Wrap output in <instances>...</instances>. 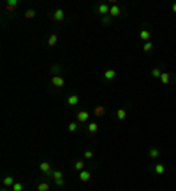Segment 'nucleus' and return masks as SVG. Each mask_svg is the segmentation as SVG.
<instances>
[{
  "label": "nucleus",
  "mask_w": 176,
  "mask_h": 191,
  "mask_svg": "<svg viewBox=\"0 0 176 191\" xmlns=\"http://www.w3.org/2000/svg\"><path fill=\"white\" fill-rule=\"evenodd\" d=\"M109 11H111L109 4H99V6L95 7V12H97V14H102V16H109Z\"/></svg>",
  "instance_id": "f257e3e1"
},
{
  "label": "nucleus",
  "mask_w": 176,
  "mask_h": 191,
  "mask_svg": "<svg viewBox=\"0 0 176 191\" xmlns=\"http://www.w3.org/2000/svg\"><path fill=\"white\" fill-rule=\"evenodd\" d=\"M51 18H53V21L62 23L64 19H65V12H64V9H55L53 14H51Z\"/></svg>",
  "instance_id": "f03ea898"
},
{
  "label": "nucleus",
  "mask_w": 176,
  "mask_h": 191,
  "mask_svg": "<svg viewBox=\"0 0 176 191\" xmlns=\"http://www.w3.org/2000/svg\"><path fill=\"white\" fill-rule=\"evenodd\" d=\"M39 170H41V172H42L44 175H48V177H51V175H53L51 165L48 163V161H42V163H39Z\"/></svg>",
  "instance_id": "7ed1b4c3"
},
{
  "label": "nucleus",
  "mask_w": 176,
  "mask_h": 191,
  "mask_svg": "<svg viewBox=\"0 0 176 191\" xmlns=\"http://www.w3.org/2000/svg\"><path fill=\"white\" fill-rule=\"evenodd\" d=\"M67 105H71V107H76V105H79V95H76V93L69 95V97H67Z\"/></svg>",
  "instance_id": "20e7f679"
},
{
  "label": "nucleus",
  "mask_w": 176,
  "mask_h": 191,
  "mask_svg": "<svg viewBox=\"0 0 176 191\" xmlns=\"http://www.w3.org/2000/svg\"><path fill=\"white\" fill-rule=\"evenodd\" d=\"M51 84H53L55 88H62L64 84H65V79H64L62 76H53L51 77Z\"/></svg>",
  "instance_id": "39448f33"
},
{
  "label": "nucleus",
  "mask_w": 176,
  "mask_h": 191,
  "mask_svg": "<svg viewBox=\"0 0 176 191\" xmlns=\"http://www.w3.org/2000/svg\"><path fill=\"white\" fill-rule=\"evenodd\" d=\"M139 39H141V40H144V42H152V32H150V30H146V28H144V30H141V32H139Z\"/></svg>",
  "instance_id": "423d86ee"
},
{
  "label": "nucleus",
  "mask_w": 176,
  "mask_h": 191,
  "mask_svg": "<svg viewBox=\"0 0 176 191\" xmlns=\"http://www.w3.org/2000/svg\"><path fill=\"white\" fill-rule=\"evenodd\" d=\"M76 118H77V121H79V123H86V121L90 119V114H88L86 110H79Z\"/></svg>",
  "instance_id": "0eeeda50"
},
{
  "label": "nucleus",
  "mask_w": 176,
  "mask_h": 191,
  "mask_svg": "<svg viewBox=\"0 0 176 191\" xmlns=\"http://www.w3.org/2000/svg\"><path fill=\"white\" fill-rule=\"evenodd\" d=\"M121 7H118V6H113L111 7V11H109V16L111 18H118V16H121Z\"/></svg>",
  "instance_id": "6e6552de"
},
{
  "label": "nucleus",
  "mask_w": 176,
  "mask_h": 191,
  "mask_svg": "<svg viewBox=\"0 0 176 191\" xmlns=\"http://www.w3.org/2000/svg\"><path fill=\"white\" fill-rule=\"evenodd\" d=\"M159 156H160V151L157 147H150L148 149V158L150 160H157Z\"/></svg>",
  "instance_id": "1a4fd4ad"
},
{
  "label": "nucleus",
  "mask_w": 176,
  "mask_h": 191,
  "mask_svg": "<svg viewBox=\"0 0 176 191\" xmlns=\"http://www.w3.org/2000/svg\"><path fill=\"white\" fill-rule=\"evenodd\" d=\"M6 7H7V11L9 12H14L16 11V7H18V0H7Z\"/></svg>",
  "instance_id": "9d476101"
},
{
  "label": "nucleus",
  "mask_w": 176,
  "mask_h": 191,
  "mask_svg": "<svg viewBox=\"0 0 176 191\" xmlns=\"http://www.w3.org/2000/svg\"><path fill=\"white\" fill-rule=\"evenodd\" d=\"M90 179H92V174H90L88 170H83V172H79V181H81V182H88Z\"/></svg>",
  "instance_id": "9b49d317"
},
{
  "label": "nucleus",
  "mask_w": 176,
  "mask_h": 191,
  "mask_svg": "<svg viewBox=\"0 0 176 191\" xmlns=\"http://www.w3.org/2000/svg\"><path fill=\"white\" fill-rule=\"evenodd\" d=\"M153 170H155V174L157 175H164L165 174V165L164 163H157L153 167Z\"/></svg>",
  "instance_id": "f8f14e48"
},
{
  "label": "nucleus",
  "mask_w": 176,
  "mask_h": 191,
  "mask_svg": "<svg viewBox=\"0 0 176 191\" xmlns=\"http://www.w3.org/2000/svg\"><path fill=\"white\" fill-rule=\"evenodd\" d=\"M160 82L164 84V86H167L171 82V74H167V72H162V76H160Z\"/></svg>",
  "instance_id": "ddd939ff"
},
{
  "label": "nucleus",
  "mask_w": 176,
  "mask_h": 191,
  "mask_svg": "<svg viewBox=\"0 0 176 191\" xmlns=\"http://www.w3.org/2000/svg\"><path fill=\"white\" fill-rule=\"evenodd\" d=\"M14 184H16V182H14V177H12V175L4 177V186H6V188H12Z\"/></svg>",
  "instance_id": "4468645a"
},
{
  "label": "nucleus",
  "mask_w": 176,
  "mask_h": 191,
  "mask_svg": "<svg viewBox=\"0 0 176 191\" xmlns=\"http://www.w3.org/2000/svg\"><path fill=\"white\" fill-rule=\"evenodd\" d=\"M104 77L108 79V81H115V79H116V72L113 70V69H109V70L104 72Z\"/></svg>",
  "instance_id": "2eb2a0df"
},
{
  "label": "nucleus",
  "mask_w": 176,
  "mask_h": 191,
  "mask_svg": "<svg viewBox=\"0 0 176 191\" xmlns=\"http://www.w3.org/2000/svg\"><path fill=\"white\" fill-rule=\"evenodd\" d=\"M104 114H106V107H104V105L95 107V118H104Z\"/></svg>",
  "instance_id": "dca6fc26"
},
{
  "label": "nucleus",
  "mask_w": 176,
  "mask_h": 191,
  "mask_svg": "<svg viewBox=\"0 0 176 191\" xmlns=\"http://www.w3.org/2000/svg\"><path fill=\"white\" fill-rule=\"evenodd\" d=\"M51 177H53V181H55V182H58V181H64V172H60V170H55Z\"/></svg>",
  "instance_id": "f3484780"
},
{
  "label": "nucleus",
  "mask_w": 176,
  "mask_h": 191,
  "mask_svg": "<svg viewBox=\"0 0 176 191\" xmlns=\"http://www.w3.org/2000/svg\"><path fill=\"white\" fill-rule=\"evenodd\" d=\"M116 118H118L120 121H125L127 119V110L125 109H118L116 110Z\"/></svg>",
  "instance_id": "a211bd4d"
},
{
  "label": "nucleus",
  "mask_w": 176,
  "mask_h": 191,
  "mask_svg": "<svg viewBox=\"0 0 176 191\" xmlns=\"http://www.w3.org/2000/svg\"><path fill=\"white\" fill-rule=\"evenodd\" d=\"M97 131H99V125H97V123H90V125H88V133L94 135V133H97Z\"/></svg>",
  "instance_id": "6ab92c4d"
},
{
  "label": "nucleus",
  "mask_w": 176,
  "mask_h": 191,
  "mask_svg": "<svg viewBox=\"0 0 176 191\" xmlns=\"http://www.w3.org/2000/svg\"><path fill=\"white\" fill-rule=\"evenodd\" d=\"M77 128H79V123H76V121H74V123H69V126H67V130L71 131V133H76Z\"/></svg>",
  "instance_id": "aec40b11"
},
{
  "label": "nucleus",
  "mask_w": 176,
  "mask_h": 191,
  "mask_svg": "<svg viewBox=\"0 0 176 191\" xmlns=\"http://www.w3.org/2000/svg\"><path fill=\"white\" fill-rule=\"evenodd\" d=\"M160 76H162V70H160V67H155L153 70H152V77H155V79H160Z\"/></svg>",
  "instance_id": "412c9836"
},
{
  "label": "nucleus",
  "mask_w": 176,
  "mask_h": 191,
  "mask_svg": "<svg viewBox=\"0 0 176 191\" xmlns=\"http://www.w3.org/2000/svg\"><path fill=\"white\" fill-rule=\"evenodd\" d=\"M37 191H50V184H48V182H39Z\"/></svg>",
  "instance_id": "4be33fe9"
},
{
  "label": "nucleus",
  "mask_w": 176,
  "mask_h": 191,
  "mask_svg": "<svg viewBox=\"0 0 176 191\" xmlns=\"http://www.w3.org/2000/svg\"><path fill=\"white\" fill-rule=\"evenodd\" d=\"M143 51L144 53H152V51H153V42H144Z\"/></svg>",
  "instance_id": "5701e85b"
},
{
  "label": "nucleus",
  "mask_w": 176,
  "mask_h": 191,
  "mask_svg": "<svg viewBox=\"0 0 176 191\" xmlns=\"http://www.w3.org/2000/svg\"><path fill=\"white\" fill-rule=\"evenodd\" d=\"M56 42H58V37H56L55 33H53V35H50V37H48V44H50V46H55Z\"/></svg>",
  "instance_id": "b1692460"
},
{
  "label": "nucleus",
  "mask_w": 176,
  "mask_h": 191,
  "mask_svg": "<svg viewBox=\"0 0 176 191\" xmlns=\"http://www.w3.org/2000/svg\"><path fill=\"white\" fill-rule=\"evenodd\" d=\"M74 168H76L77 172H83V170H85V163H83V161H76V163H74Z\"/></svg>",
  "instance_id": "393cba45"
},
{
  "label": "nucleus",
  "mask_w": 176,
  "mask_h": 191,
  "mask_svg": "<svg viewBox=\"0 0 176 191\" xmlns=\"http://www.w3.org/2000/svg\"><path fill=\"white\" fill-rule=\"evenodd\" d=\"M111 19H113L111 16H102V25H104V27H109V25H111Z\"/></svg>",
  "instance_id": "a878e982"
},
{
  "label": "nucleus",
  "mask_w": 176,
  "mask_h": 191,
  "mask_svg": "<svg viewBox=\"0 0 176 191\" xmlns=\"http://www.w3.org/2000/svg\"><path fill=\"white\" fill-rule=\"evenodd\" d=\"M25 18H27V19H33V18H35V11H32V9L27 11L25 12Z\"/></svg>",
  "instance_id": "bb28decb"
},
{
  "label": "nucleus",
  "mask_w": 176,
  "mask_h": 191,
  "mask_svg": "<svg viewBox=\"0 0 176 191\" xmlns=\"http://www.w3.org/2000/svg\"><path fill=\"white\" fill-rule=\"evenodd\" d=\"M12 191H23V184L21 182H16V184L12 186Z\"/></svg>",
  "instance_id": "cd10ccee"
},
{
  "label": "nucleus",
  "mask_w": 176,
  "mask_h": 191,
  "mask_svg": "<svg viewBox=\"0 0 176 191\" xmlns=\"http://www.w3.org/2000/svg\"><path fill=\"white\" fill-rule=\"evenodd\" d=\"M58 72H60V67H58V65L51 67V74H53V76H58Z\"/></svg>",
  "instance_id": "c85d7f7f"
},
{
  "label": "nucleus",
  "mask_w": 176,
  "mask_h": 191,
  "mask_svg": "<svg viewBox=\"0 0 176 191\" xmlns=\"http://www.w3.org/2000/svg\"><path fill=\"white\" fill-rule=\"evenodd\" d=\"M85 158L92 160V158H94V151H85Z\"/></svg>",
  "instance_id": "c756f323"
},
{
  "label": "nucleus",
  "mask_w": 176,
  "mask_h": 191,
  "mask_svg": "<svg viewBox=\"0 0 176 191\" xmlns=\"http://www.w3.org/2000/svg\"><path fill=\"white\" fill-rule=\"evenodd\" d=\"M171 11H173V12H174V14H176V2H174V4H173V6H171Z\"/></svg>",
  "instance_id": "7c9ffc66"
},
{
  "label": "nucleus",
  "mask_w": 176,
  "mask_h": 191,
  "mask_svg": "<svg viewBox=\"0 0 176 191\" xmlns=\"http://www.w3.org/2000/svg\"><path fill=\"white\" fill-rule=\"evenodd\" d=\"M0 191H9V189H7V188H4V189H0Z\"/></svg>",
  "instance_id": "2f4dec72"
}]
</instances>
